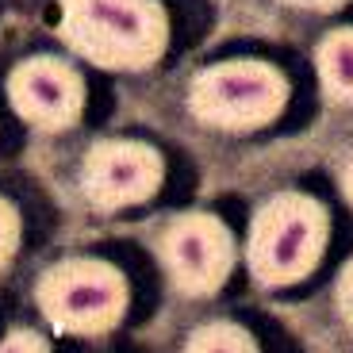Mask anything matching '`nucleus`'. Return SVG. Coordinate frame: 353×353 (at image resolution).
I'll use <instances>...</instances> for the list:
<instances>
[{
  "label": "nucleus",
  "instance_id": "nucleus-5",
  "mask_svg": "<svg viewBox=\"0 0 353 353\" xmlns=\"http://www.w3.org/2000/svg\"><path fill=\"white\" fill-rule=\"evenodd\" d=\"M158 257L181 296H215L234 269V239L227 223L212 212H185L165 223Z\"/></svg>",
  "mask_w": 353,
  "mask_h": 353
},
{
  "label": "nucleus",
  "instance_id": "nucleus-1",
  "mask_svg": "<svg viewBox=\"0 0 353 353\" xmlns=\"http://www.w3.org/2000/svg\"><path fill=\"white\" fill-rule=\"evenodd\" d=\"M58 35L97 70H150L169 46L161 0H58Z\"/></svg>",
  "mask_w": 353,
  "mask_h": 353
},
{
  "label": "nucleus",
  "instance_id": "nucleus-7",
  "mask_svg": "<svg viewBox=\"0 0 353 353\" xmlns=\"http://www.w3.org/2000/svg\"><path fill=\"white\" fill-rule=\"evenodd\" d=\"M8 104L35 131H70L85 112V77L65 58L35 54L8 73Z\"/></svg>",
  "mask_w": 353,
  "mask_h": 353
},
{
  "label": "nucleus",
  "instance_id": "nucleus-14",
  "mask_svg": "<svg viewBox=\"0 0 353 353\" xmlns=\"http://www.w3.org/2000/svg\"><path fill=\"white\" fill-rule=\"evenodd\" d=\"M338 185H342V196L350 200V208H353V150H350V158L342 161V173H338Z\"/></svg>",
  "mask_w": 353,
  "mask_h": 353
},
{
  "label": "nucleus",
  "instance_id": "nucleus-2",
  "mask_svg": "<svg viewBox=\"0 0 353 353\" xmlns=\"http://www.w3.org/2000/svg\"><path fill=\"white\" fill-rule=\"evenodd\" d=\"M330 215L315 196L281 192L257 208L246 239V265L257 284L288 288L300 284L327 254Z\"/></svg>",
  "mask_w": 353,
  "mask_h": 353
},
{
  "label": "nucleus",
  "instance_id": "nucleus-12",
  "mask_svg": "<svg viewBox=\"0 0 353 353\" xmlns=\"http://www.w3.org/2000/svg\"><path fill=\"white\" fill-rule=\"evenodd\" d=\"M334 307H338V315H342V323L353 330V257L345 261L342 276H338V284H334Z\"/></svg>",
  "mask_w": 353,
  "mask_h": 353
},
{
  "label": "nucleus",
  "instance_id": "nucleus-4",
  "mask_svg": "<svg viewBox=\"0 0 353 353\" xmlns=\"http://www.w3.org/2000/svg\"><path fill=\"white\" fill-rule=\"evenodd\" d=\"M288 104V81L276 65L257 58H230L208 65L188 85V112L215 131H257Z\"/></svg>",
  "mask_w": 353,
  "mask_h": 353
},
{
  "label": "nucleus",
  "instance_id": "nucleus-8",
  "mask_svg": "<svg viewBox=\"0 0 353 353\" xmlns=\"http://www.w3.org/2000/svg\"><path fill=\"white\" fill-rule=\"evenodd\" d=\"M315 70L323 97L338 108H353V27H338L323 35L315 50Z\"/></svg>",
  "mask_w": 353,
  "mask_h": 353
},
{
  "label": "nucleus",
  "instance_id": "nucleus-10",
  "mask_svg": "<svg viewBox=\"0 0 353 353\" xmlns=\"http://www.w3.org/2000/svg\"><path fill=\"white\" fill-rule=\"evenodd\" d=\"M19 234H23V219H19L16 203L8 196H0V276L12 269L19 254Z\"/></svg>",
  "mask_w": 353,
  "mask_h": 353
},
{
  "label": "nucleus",
  "instance_id": "nucleus-3",
  "mask_svg": "<svg viewBox=\"0 0 353 353\" xmlns=\"http://www.w3.org/2000/svg\"><path fill=\"white\" fill-rule=\"evenodd\" d=\"M35 303L58 334L97 338L123 323L127 303H131V284L112 261L65 257L39 276Z\"/></svg>",
  "mask_w": 353,
  "mask_h": 353
},
{
  "label": "nucleus",
  "instance_id": "nucleus-6",
  "mask_svg": "<svg viewBox=\"0 0 353 353\" xmlns=\"http://www.w3.org/2000/svg\"><path fill=\"white\" fill-rule=\"evenodd\" d=\"M165 181V161L150 142L100 139L81 161V192L97 212H119L146 203Z\"/></svg>",
  "mask_w": 353,
  "mask_h": 353
},
{
  "label": "nucleus",
  "instance_id": "nucleus-9",
  "mask_svg": "<svg viewBox=\"0 0 353 353\" xmlns=\"http://www.w3.org/2000/svg\"><path fill=\"white\" fill-rule=\"evenodd\" d=\"M185 353H257V342L246 327L219 319V323H203L200 330H192Z\"/></svg>",
  "mask_w": 353,
  "mask_h": 353
},
{
  "label": "nucleus",
  "instance_id": "nucleus-11",
  "mask_svg": "<svg viewBox=\"0 0 353 353\" xmlns=\"http://www.w3.org/2000/svg\"><path fill=\"white\" fill-rule=\"evenodd\" d=\"M0 353H50V342L31 327H16L0 342Z\"/></svg>",
  "mask_w": 353,
  "mask_h": 353
},
{
  "label": "nucleus",
  "instance_id": "nucleus-13",
  "mask_svg": "<svg viewBox=\"0 0 353 353\" xmlns=\"http://www.w3.org/2000/svg\"><path fill=\"white\" fill-rule=\"evenodd\" d=\"M288 8H303V12H338L345 0H281Z\"/></svg>",
  "mask_w": 353,
  "mask_h": 353
}]
</instances>
